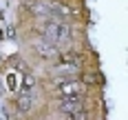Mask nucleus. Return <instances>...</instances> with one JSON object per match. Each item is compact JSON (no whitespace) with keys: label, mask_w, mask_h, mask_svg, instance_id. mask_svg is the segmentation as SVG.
Wrapping results in <instances>:
<instances>
[{"label":"nucleus","mask_w":128,"mask_h":120,"mask_svg":"<svg viewBox=\"0 0 128 120\" xmlns=\"http://www.w3.org/2000/svg\"><path fill=\"white\" fill-rule=\"evenodd\" d=\"M33 85H36L33 76H26V78H24V82H22V89H24V91H31V89H33Z\"/></svg>","instance_id":"nucleus-8"},{"label":"nucleus","mask_w":128,"mask_h":120,"mask_svg":"<svg viewBox=\"0 0 128 120\" xmlns=\"http://www.w3.org/2000/svg\"><path fill=\"white\" fill-rule=\"evenodd\" d=\"M18 107H20L22 111H29V109H31V91H22V93H20Z\"/></svg>","instance_id":"nucleus-5"},{"label":"nucleus","mask_w":128,"mask_h":120,"mask_svg":"<svg viewBox=\"0 0 128 120\" xmlns=\"http://www.w3.org/2000/svg\"><path fill=\"white\" fill-rule=\"evenodd\" d=\"M60 111H62L64 116H68V113H80V111H84V98L82 96H73V98H60Z\"/></svg>","instance_id":"nucleus-3"},{"label":"nucleus","mask_w":128,"mask_h":120,"mask_svg":"<svg viewBox=\"0 0 128 120\" xmlns=\"http://www.w3.org/2000/svg\"><path fill=\"white\" fill-rule=\"evenodd\" d=\"M40 31L44 33V38H49L51 42H60V40H66V38H68V29H66V25L60 22L58 18H49V20H44Z\"/></svg>","instance_id":"nucleus-1"},{"label":"nucleus","mask_w":128,"mask_h":120,"mask_svg":"<svg viewBox=\"0 0 128 120\" xmlns=\"http://www.w3.org/2000/svg\"><path fill=\"white\" fill-rule=\"evenodd\" d=\"M64 120H88V116H86V111H80V113H68V116H64Z\"/></svg>","instance_id":"nucleus-7"},{"label":"nucleus","mask_w":128,"mask_h":120,"mask_svg":"<svg viewBox=\"0 0 128 120\" xmlns=\"http://www.w3.org/2000/svg\"><path fill=\"white\" fill-rule=\"evenodd\" d=\"M82 85H86V87H93V85H97V76L95 73H90V71H84L82 73V78H80Z\"/></svg>","instance_id":"nucleus-6"},{"label":"nucleus","mask_w":128,"mask_h":120,"mask_svg":"<svg viewBox=\"0 0 128 120\" xmlns=\"http://www.w3.org/2000/svg\"><path fill=\"white\" fill-rule=\"evenodd\" d=\"M36 49H38V53H40V56H44V58H55V56H58V49L51 47L49 42H40Z\"/></svg>","instance_id":"nucleus-4"},{"label":"nucleus","mask_w":128,"mask_h":120,"mask_svg":"<svg viewBox=\"0 0 128 120\" xmlns=\"http://www.w3.org/2000/svg\"><path fill=\"white\" fill-rule=\"evenodd\" d=\"M55 91L60 93L62 98H73V96H82V91H84V89H82V82L68 78V80H58Z\"/></svg>","instance_id":"nucleus-2"}]
</instances>
